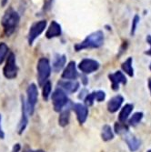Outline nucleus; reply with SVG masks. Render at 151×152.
Here are the masks:
<instances>
[{
  "label": "nucleus",
  "mask_w": 151,
  "mask_h": 152,
  "mask_svg": "<svg viewBox=\"0 0 151 152\" xmlns=\"http://www.w3.org/2000/svg\"><path fill=\"white\" fill-rule=\"evenodd\" d=\"M20 21V17L18 15V13L15 11L12 8H9L7 10L5 13V15L1 20V24L4 28V33L6 36L10 37L15 30L17 29V27L19 24Z\"/></svg>",
  "instance_id": "obj_1"
},
{
  "label": "nucleus",
  "mask_w": 151,
  "mask_h": 152,
  "mask_svg": "<svg viewBox=\"0 0 151 152\" xmlns=\"http://www.w3.org/2000/svg\"><path fill=\"white\" fill-rule=\"evenodd\" d=\"M104 43V33L100 30L96 31L88 35L81 43L75 46L76 51H81L89 48H100Z\"/></svg>",
  "instance_id": "obj_2"
},
{
  "label": "nucleus",
  "mask_w": 151,
  "mask_h": 152,
  "mask_svg": "<svg viewBox=\"0 0 151 152\" xmlns=\"http://www.w3.org/2000/svg\"><path fill=\"white\" fill-rule=\"evenodd\" d=\"M37 80L40 86H43L47 81H48V77L51 74V66L49 60L47 58H42L37 62Z\"/></svg>",
  "instance_id": "obj_3"
},
{
  "label": "nucleus",
  "mask_w": 151,
  "mask_h": 152,
  "mask_svg": "<svg viewBox=\"0 0 151 152\" xmlns=\"http://www.w3.org/2000/svg\"><path fill=\"white\" fill-rule=\"evenodd\" d=\"M37 98H38V91L36 86L35 84H30L26 89V111L29 116H32L35 111V107L37 102Z\"/></svg>",
  "instance_id": "obj_4"
},
{
  "label": "nucleus",
  "mask_w": 151,
  "mask_h": 152,
  "mask_svg": "<svg viewBox=\"0 0 151 152\" xmlns=\"http://www.w3.org/2000/svg\"><path fill=\"white\" fill-rule=\"evenodd\" d=\"M18 66L16 63V56L14 53H9L6 65L3 69V74L7 79H14L18 76Z\"/></svg>",
  "instance_id": "obj_5"
},
{
  "label": "nucleus",
  "mask_w": 151,
  "mask_h": 152,
  "mask_svg": "<svg viewBox=\"0 0 151 152\" xmlns=\"http://www.w3.org/2000/svg\"><path fill=\"white\" fill-rule=\"evenodd\" d=\"M51 99L54 109L57 112H60L61 110H63L64 107L68 102V99L66 92L61 88H58L55 90L51 96Z\"/></svg>",
  "instance_id": "obj_6"
},
{
  "label": "nucleus",
  "mask_w": 151,
  "mask_h": 152,
  "mask_svg": "<svg viewBox=\"0 0 151 152\" xmlns=\"http://www.w3.org/2000/svg\"><path fill=\"white\" fill-rule=\"evenodd\" d=\"M47 21L46 20H40L33 24L28 32V44L31 46L33 45L34 41L43 33L45 28L47 27Z\"/></svg>",
  "instance_id": "obj_7"
},
{
  "label": "nucleus",
  "mask_w": 151,
  "mask_h": 152,
  "mask_svg": "<svg viewBox=\"0 0 151 152\" xmlns=\"http://www.w3.org/2000/svg\"><path fill=\"white\" fill-rule=\"evenodd\" d=\"M99 66L100 64L97 60L91 58H85L83 60H81L78 65V68L84 74H91L95 71H97L99 68Z\"/></svg>",
  "instance_id": "obj_8"
},
{
  "label": "nucleus",
  "mask_w": 151,
  "mask_h": 152,
  "mask_svg": "<svg viewBox=\"0 0 151 152\" xmlns=\"http://www.w3.org/2000/svg\"><path fill=\"white\" fill-rule=\"evenodd\" d=\"M121 136L123 137V139H124L125 142L127 143V145L131 152H136L140 148L141 141L136 139V137L133 134H131L128 130L125 131Z\"/></svg>",
  "instance_id": "obj_9"
},
{
  "label": "nucleus",
  "mask_w": 151,
  "mask_h": 152,
  "mask_svg": "<svg viewBox=\"0 0 151 152\" xmlns=\"http://www.w3.org/2000/svg\"><path fill=\"white\" fill-rule=\"evenodd\" d=\"M108 78H109V80L111 81L112 89L115 90V91L118 90L120 84L126 85L127 82H128L125 74L123 73V72H121V71H116L113 74H109L108 75Z\"/></svg>",
  "instance_id": "obj_10"
},
{
  "label": "nucleus",
  "mask_w": 151,
  "mask_h": 152,
  "mask_svg": "<svg viewBox=\"0 0 151 152\" xmlns=\"http://www.w3.org/2000/svg\"><path fill=\"white\" fill-rule=\"evenodd\" d=\"M73 109L76 112L77 120L80 124H83L86 122L88 116V107L81 104V103H76L73 105Z\"/></svg>",
  "instance_id": "obj_11"
},
{
  "label": "nucleus",
  "mask_w": 151,
  "mask_h": 152,
  "mask_svg": "<svg viewBox=\"0 0 151 152\" xmlns=\"http://www.w3.org/2000/svg\"><path fill=\"white\" fill-rule=\"evenodd\" d=\"M78 77V73L77 70L76 63L74 61H71L68 63L66 67L64 69L62 73V77L66 80H75Z\"/></svg>",
  "instance_id": "obj_12"
},
{
  "label": "nucleus",
  "mask_w": 151,
  "mask_h": 152,
  "mask_svg": "<svg viewBox=\"0 0 151 152\" xmlns=\"http://www.w3.org/2000/svg\"><path fill=\"white\" fill-rule=\"evenodd\" d=\"M123 102H124V98L121 95H117L108 101L107 103V110L110 113H115L121 107Z\"/></svg>",
  "instance_id": "obj_13"
},
{
  "label": "nucleus",
  "mask_w": 151,
  "mask_h": 152,
  "mask_svg": "<svg viewBox=\"0 0 151 152\" xmlns=\"http://www.w3.org/2000/svg\"><path fill=\"white\" fill-rule=\"evenodd\" d=\"M58 86L61 89H64L67 92L74 93L79 88V83L76 80H61L58 82Z\"/></svg>",
  "instance_id": "obj_14"
},
{
  "label": "nucleus",
  "mask_w": 151,
  "mask_h": 152,
  "mask_svg": "<svg viewBox=\"0 0 151 152\" xmlns=\"http://www.w3.org/2000/svg\"><path fill=\"white\" fill-rule=\"evenodd\" d=\"M61 33H62L61 26L57 21H52L46 32V37L47 38H54L59 37Z\"/></svg>",
  "instance_id": "obj_15"
},
{
  "label": "nucleus",
  "mask_w": 151,
  "mask_h": 152,
  "mask_svg": "<svg viewBox=\"0 0 151 152\" xmlns=\"http://www.w3.org/2000/svg\"><path fill=\"white\" fill-rule=\"evenodd\" d=\"M21 106H22V116H21V119L19 121V125H18V133L22 134L24 132V130L26 129L27 123H28V119H27V111H26V101L24 100V98L22 96L21 98Z\"/></svg>",
  "instance_id": "obj_16"
},
{
  "label": "nucleus",
  "mask_w": 151,
  "mask_h": 152,
  "mask_svg": "<svg viewBox=\"0 0 151 152\" xmlns=\"http://www.w3.org/2000/svg\"><path fill=\"white\" fill-rule=\"evenodd\" d=\"M133 108H134V106L132 104H126L124 107H123L122 109L120 110L119 115H118V122L126 123L130 113L132 112Z\"/></svg>",
  "instance_id": "obj_17"
},
{
  "label": "nucleus",
  "mask_w": 151,
  "mask_h": 152,
  "mask_svg": "<svg viewBox=\"0 0 151 152\" xmlns=\"http://www.w3.org/2000/svg\"><path fill=\"white\" fill-rule=\"evenodd\" d=\"M66 62V58L65 55H56V57L53 61V69L58 72L64 67L65 64Z\"/></svg>",
  "instance_id": "obj_18"
},
{
  "label": "nucleus",
  "mask_w": 151,
  "mask_h": 152,
  "mask_svg": "<svg viewBox=\"0 0 151 152\" xmlns=\"http://www.w3.org/2000/svg\"><path fill=\"white\" fill-rule=\"evenodd\" d=\"M69 118H70V111L69 109H64L61 110V113L59 115L58 118V124L61 127H66L68 123H69Z\"/></svg>",
  "instance_id": "obj_19"
},
{
  "label": "nucleus",
  "mask_w": 151,
  "mask_h": 152,
  "mask_svg": "<svg viewBox=\"0 0 151 152\" xmlns=\"http://www.w3.org/2000/svg\"><path fill=\"white\" fill-rule=\"evenodd\" d=\"M132 63H133V58H128L125 62H123L121 65V67L123 71L125 73H127L129 77H134V69L132 66Z\"/></svg>",
  "instance_id": "obj_20"
},
{
  "label": "nucleus",
  "mask_w": 151,
  "mask_h": 152,
  "mask_svg": "<svg viewBox=\"0 0 151 152\" xmlns=\"http://www.w3.org/2000/svg\"><path fill=\"white\" fill-rule=\"evenodd\" d=\"M101 137L104 141H109L113 140L114 137V133L109 125H105L102 129V133H101Z\"/></svg>",
  "instance_id": "obj_21"
},
{
  "label": "nucleus",
  "mask_w": 151,
  "mask_h": 152,
  "mask_svg": "<svg viewBox=\"0 0 151 152\" xmlns=\"http://www.w3.org/2000/svg\"><path fill=\"white\" fill-rule=\"evenodd\" d=\"M143 116L144 114L142 112H136L135 114L132 115V117L129 118L128 120V124L129 126H132V127H136L138 124L140 123V121L142 120L143 118Z\"/></svg>",
  "instance_id": "obj_22"
},
{
  "label": "nucleus",
  "mask_w": 151,
  "mask_h": 152,
  "mask_svg": "<svg viewBox=\"0 0 151 152\" xmlns=\"http://www.w3.org/2000/svg\"><path fill=\"white\" fill-rule=\"evenodd\" d=\"M8 47L5 43H0V64H2L8 53Z\"/></svg>",
  "instance_id": "obj_23"
},
{
  "label": "nucleus",
  "mask_w": 151,
  "mask_h": 152,
  "mask_svg": "<svg viewBox=\"0 0 151 152\" xmlns=\"http://www.w3.org/2000/svg\"><path fill=\"white\" fill-rule=\"evenodd\" d=\"M51 89H52V85L50 81H47L43 85V98L47 101L49 98L51 94Z\"/></svg>",
  "instance_id": "obj_24"
},
{
  "label": "nucleus",
  "mask_w": 151,
  "mask_h": 152,
  "mask_svg": "<svg viewBox=\"0 0 151 152\" xmlns=\"http://www.w3.org/2000/svg\"><path fill=\"white\" fill-rule=\"evenodd\" d=\"M139 20H140V18L139 16L136 15L132 20V25H131V31H130V34L131 36H134L135 33H136V27H138V25L139 23Z\"/></svg>",
  "instance_id": "obj_25"
},
{
  "label": "nucleus",
  "mask_w": 151,
  "mask_h": 152,
  "mask_svg": "<svg viewBox=\"0 0 151 152\" xmlns=\"http://www.w3.org/2000/svg\"><path fill=\"white\" fill-rule=\"evenodd\" d=\"M93 95H94V98H95V100H97L98 102H101L103 100H105L106 99V93L102 90H98V91H95V92H92Z\"/></svg>",
  "instance_id": "obj_26"
},
{
  "label": "nucleus",
  "mask_w": 151,
  "mask_h": 152,
  "mask_svg": "<svg viewBox=\"0 0 151 152\" xmlns=\"http://www.w3.org/2000/svg\"><path fill=\"white\" fill-rule=\"evenodd\" d=\"M147 42L150 45V48H149L147 51H146L145 54L147 55V56H151V36H150V35H148V36L147 37Z\"/></svg>",
  "instance_id": "obj_27"
},
{
  "label": "nucleus",
  "mask_w": 151,
  "mask_h": 152,
  "mask_svg": "<svg viewBox=\"0 0 151 152\" xmlns=\"http://www.w3.org/2000/svg\"><path fill=\"white\" fill-rule=\"evenodd\" d=\"M1 121H2V117L0 115V139H4L5 137V133L2 129V127H1Z\"/></svg>",
  "instance_id": "obj_28"
},
{
  "label": "nucleus",
  "mask_w": 151,
  "mask_h": 152,
  "mask_svg": "<svg viewBox=\"0 0 151 152\" xmlns=\"http://www.w3.org/2000/svg\"><path fill=\"white\" fill-rule=\"evenodd\" d=\"M20 150V145L19 144H16L13 148V152H19Z\"/></svg>",
  "instance_id": "obj_29"
},
{
  "label": "nucleus",
  "mask_w": 151,
  "mask_h": 152,
  "mask_svg": "<svg viewBox=\"0 0 151 152\" xmlns=\"http://www.w3.org/2000/svg\"><path fill=\"white\" fill-rule=\"evenodd\" d=\"M147 85H148V88H149V91L151 93V77H149L148 81H147Z\"/></svg>",
  "instance_id": "obj_30"
},
{
  "label": "nucleus",
  "mask_w": 151,
  "mask_h": 152,
  "mask_svg": "<svg viewBox=\"0 0 151 152\" xmlns=\"http://www.w3.org/2000/svg\"><path fill=\"white\" fill-rule=\"evenodd\" d=\"M27 152H45V151H43V150H30Z\"/></svg>",
  "instance_id": "obj_31"
},
{
  "label": "nucleus",
  "mask_w": 151,
  "mask_h": 152,
  "mask_svg": "<svg viewBox=\"0 0 151 152\" xmlns=\"http://www.w3.org/2000/svg\"><path fill=\"white\" fill-rule=\"evenodd\" d=\"M7 0H3V3H2V5H3V6H5V5H6V3H7Z\"/></svg>",
  "instance_id": "obj_32"
},
{
  "label": "nucleus",
  "mask_w": 151,
  "mask_h": 152,
  "mask_svg": "<svg viewBox=\"0 0 151 152\" xmlns=\"http://www.w3.org/2000/svg\"><path fill=\"white\" fill-rule=\"evenodd\" d=\"M149 69L151 70V63H150V65H149Z\"/></svg>",
  "instance_id": "obj_33"
},
{
  "label": "nucleus",
  "mask_w": 151,
  "mask_h": 152,
  "mask_svg": "<svg viewBox=\"0 0 151 152\" xmlns=\"http://www.w3.org/2000/svg\"><path fill=\"white\" fill-rule=\"evenodd\" d=\"M147 152H151V149H149V150H147Z\"/></svg>",
  "instance_id": "obj_34"
}]
</instances>
